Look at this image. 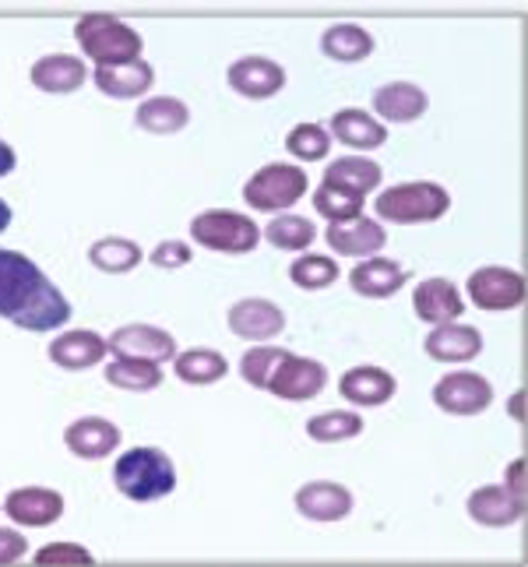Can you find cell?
<instances>
[{
	"mask_svg": "<svg viewBox=\"0 0 528 567\" xmlns=\"http://www.w3.org/2000/svg\"><path fill=\"white\" fill-rule=\"evenodd\" d=\"M349 282L360 297L384 300V297H395V292L408 282V271L391 258H366L363 265L349 271Z\"/></svg>",
	"mask_w": 528,
	"mask_h": 567,
	"instance_id": "obj_23",
	"label": "cell"
},
{
	"mask_svg": "<svg viewBox=\"0 0 528 567\" xmlns=\"http://www.w3.org/2000/svg\"><path fill=\"white\" fill-rule=\"evenodd\" d=\"M324 240L331 250L345 254V258H366V254H377L387 244V233L381 229V223L356 215V219L331 223L324 229Z\"/></svg>",
	"mask_w": 528,
	"mask_h": 567,
	"instance_id": "obj_17",
	"label": "cell"
},
{
	"mask_svg": "<svg viewBox=\"0 0 528 567\" xmlns=\"http://www.w3.org/2000/svg\"><path fill=\"white\" fill-rule=\"evenodd\" d=\"M297 512L310 522H342L352 512V494L342 483H303L297 491Z\"/></svg>",
	"mask_w": 528,
	"mask_h": 567,
	"instance_id": "obj_19",
	"label": "cell"
},
{
	"mask_svg": "<svg viewBox=\"0 0 528 567\" xmlns=\"http://www.w3.org/2000/svg\"><path fill=\"white\" fill-rule=\"evenodd\" d=\"M29 554V539L22 533H14V529H0V567L4 564H14V560H22Z\"/></svg>",
	"mask_w": 528,
	"mask_h": 567,
	"instance_id": "obj_41",
	"label": "cell"
},
{
	"mask_svg": "<svg viewBox=\"0 0 528 567\" xmlns=\"http://www.w3.org/2000/svg\"><path fill=\"white\" fill-rule=\"evenodd\" d=\"M4 512L14 525L25 529H46V525L61 522L64 515V497L46 486H18L4 497Z\"/></svg>",
	"mask_w": 528,
	"mask_h": 567,
	"instance_id": "obj_11",
	"label": "cell"
},
{
	"mask_svg": "<svg viewBox=\"0 0 528 567\" xmlns=\"http://www.w3.org/2000/svg\"><path fill=\"white\" fill-rule=\"evenodd\" d=\"M92 82L103 95H113V100H138V95L152 89L155 71L148 61H131L121 68H95Z\"/></svg>",
	"mask_w": 528,
	"mask_h": 567,
	"instance_id": "obj_26",
	"label": "cell"
},
{
	"mask_svg": "<svg viewBox=\"0 0 528 567\" xmlns=\"http://www.w3.org/2000/svg\"><path fill=\"white\" fill-rule=\"evenodd\" d=\"M314 208H318V215H324L328 223H342V219H356L360 208H363V198L321 184V187L314 190Z\"/></svg>",
	"mask_w": 528,
	"mask_h": 567,
	"instance_id": "obj_38",
	"label": "cell"
},
{
	"mask_svg": "<svg viewBox=\"0 0 528 567\" xmlns=\"http://www.w3.org/2000/svg\"><path fill=\"white\" fill-rule=\"evenodd\" d=\"M142 258H145L142 247L124 237H103L89 247V261L100 271H110V276H124V271L138 268Z\"/></svg>",
	"mask_w": 528,
	"mask_h": 567,
	"instance_id": "obj_31",
	"label": "cell"
},
{
	"mask_svg": "<svg viewBox=\"0 0 528 567\" xmlns=\"http://www.w3.org/2000/svg\"><path fill=\"white\" fill-rule=\"evenodd\" d=\"M413 310L420 315V321L452 324V321H458L465 303H462V292L447 279H423L413 289Z\"/></svg>",
	"mask_w": 528,
	"mask_h": 567,
	"instance_id": "obj_22",
	"label": "cell"
},
{
	"mask_svg": "<svg viewBox=\"0 0 528 567\" xmlns=\"http://www.w3.org/2000/svg\"><path fill=\"white\" fill-rule=\"evenodd\" d=\"M261 237L279 250H307L318 240V226L303 219V215H276V219L261 229Z\"/></svg>",
	"mask_w": 528,
	"mask_h": 567,
	"instance_id": "obj_32",
	"label": "cell"
},
{
	"mask_svg": "<svg viewBox=\"0 0 528 567\" xmlns=\"http://www.w3.org/2000/svg\"><path fill=\"white\" fill-rule=\"evenodd\" d=\"M103 378L113 388H124V391H155V388L163 384V370H159V363H148V360H124V357H116L103 370Z\"/></svg>",
	"mask_w": 528,
	"mask_h": 567,
	"instance_id": "obj_33",
	"label": "cell"
},
{
	"mask_svg": "<svg viewBox=\"0 0 528 567\" xmlns=\"http://www.w3.org/2000/svg\"><path fill=\"white\" fill-rule=\"evenodd\" d=\"M377 208V219L384 223H402V226H413V223H437L452 208V194H447L441 184H398V187H387L381 198L374 202Z\"/></svg>",
	"mask_w": 528,
	"mask_h": 567,
	"instance_id": "obj_4",
	"label": "cell"
},
{
	"mask_svg": "<svg viewBox=\"0 0 528 567\" xmlns=\"http://www.w3.org/2000/svg\"><path fill=\"white\" fill-rule=\"evenodd\" d=\"M190 237L208 250H222V254H247L261 244V226L247 219L240 212H222L211 208L194 215L190 223Z\"/></svg>",
	"mask_w": 528,
	"mask_h": 567,
	"instance_id": "obj_5",
	"label": "cell"
},
{
	"mask_svg": "<svg viewBox=\"0 0 528 567\" xmlns=\"http://www.w3.org/2000/svg\"><path fill=\"white\" fill-rule=\"evenodd\" d=\"M190 258H194V250L184 240H166L148 254V261L155 268H184V265H190Z\"/></svg>",
	"mask_w": 528,
	"mask_h": 567,
	"instance_id": "obj_40",
	"label": "cell"
},
{
	"mask_svg": "<svg viewBox=\"0 0 528 567\" xmlns=\"http://www.w3.org/2000/svg\"><path fill=\"white\" fill-rule=\"evenodd\" d=\"M74 39L89 61L95 68H121L131 61H142V32H134L127 22L113 14H85L82 22L74 25Z\"/></svg>",
	"mask_w": 528,
	"mask_h": 567,
	"instance_id": "obj_3",
	"label": "cell"
},
{
	"mask_svg": "<svg viewBox=\"0 0 528 567\" xmlns=\"http://www.w3.org/2000/svg\"><path fill=\"white\" fill-rule=\"evenodd\" d=\"M521 515H525V501L515 497L507 486H483V491L468 497V518L490 525V529H507V525L521 522Z\"/></svg>",
	"mask_w": 528,
	"mask_h": 567,
	"instance_id": "obj_21",
	"label": "cell"
},
{
	"mask_svg": "<svg viewBox=\"0 0 528 567\" xmlns=\"http://www.w3.org/2000/svg\"><path fill=\"white\" fill-rule=\"evenodd\" d=\"M331 134L356 152H374L387 142V127L381 121H374V116H366V110H356V106L339 110L335 116H331Z\"/></svg>",
	"mask_w": 528,
	"mask_h": 567,
	"instance_id": "obj_25",
	"label": "cell"
},
{
	"mask_svg": "<svg viewBox=\"0 0 528 567\" xmlns=\"http://www.w3.org/2000/svg\"><path fill=\"white\" fill-rule=\"evenodd\" d=\"M504 486H507V491H511L515 497H521V501H525V462H521V458H515L511 465H507Z\"/></svg>",
	"mask_w": 528,
	"mask_h": 567,
	"instance_id": "obj_42",
	"label": "cell"
},
{
	"mask_svg": "<svg viewBox=\"0 0 528 567\" xmlns=\"http://www.w3.org/2000/svg\"><path fill=\"white\" fill-rule=\"evenodd\" d=\"M426 106H429L426 92L413 82H391V85L377 89V95H374V110L391 124H413L426 113Z\"/></svg>",
	"mask_w": 528,
	"mask_h": 567,
	"instance_id": "obj_27",
	"label": "cell"
},
{
	"mask_svg": "<svg viewBox=\"0 0 528 567\" xmlns=\"http://www.w3.org/2000/svg\"><path fill=\"white\" fill-rule=\"evenodd\" d=\"M226 78L229 89L240 92L244 100H271L286 89V71L268 56H240L229 64Z\"/></svg>",
	"mask_w": 528,
	"mask_h": 567,
	"instance_id": "obj_12",
	"label": "cell"
},
{
	"mask_svg": "<svg viewBox=\"0 0 528 567\" xmlns=\"http://www.w3.org/2000/svg\"><path fill=\"white\" fill-rule=\"evenodd\" d=\"M468 297L479 310H515L525 303V276L521 271H511V268H500V265H490V268H479L468 276Z\"/></svg>",
	"mask_w": 528,
	"mask_h": 567,
	"instance_id": "obj_7",
	"label": "cell"
},
{
	"mask_svg": "<svg viewBox=\"0 0 528 567\" xmlns=\"http://www.w3.org/2000/svg\"><path fill=\"white\" fill-rule=\"evenodd\" d=\"M113 483L127 501L152 504L176 491V468L163 447H131L116 458Z\"/></svg>",
	"mask_w": 528,
	"mask_h": 567,
	"instance_id": "obj_2",
	"label": "cell"
},
{
	"mask_svg": "<svg viewBox=\"0 0 528 567\" xmlns=\"http://www.w3.org/2000/svg\"><path fill=\"white\" fill-rule=\"evenodd\" d=\"M0 318L25 331H53L71 321V303L32 258L0 247Z\"/></svg>",
	"mask_w": 528,
	"mask_h": 567,
	"instance_id": "obj_1",
	"label": "cell"
},
{
	"mask_svg": "<svg viewBox=\"0 0 528 567\" xmlns=\"http://www.w3.org/2000/svg\"><path fill=\"white\" fill-rule=\"evenodd\" d=\"M434 402L437 409H444V413H452V416H479L490 409L494 388L486 378L458 370V374H447L434 384Z\"/></svg>",
	"mask_w": 528,
	"mask_h": 567,
	"instance_id": "obj_8",
	"label": "cell"
},
{
	"mask_svg": "<svg viewBox=\"0 0 528 567\" xmlns=\"http://www.w3.org/2000/svg\"><path fill=\"white\" fill-rule=\"evenodd\" d=\"M121 437H124L121 426L106 416H82L64 430L68 452L77 458H89V462H100V458L113 455L116 447H121Z\"/></svg>",
	"mask_w": 528,
	"mask_h": 567,
	"instance_id": "obj_14",
	"label": "cell"
},
{
	"mask_svg": "<svg viewBox=\"0 0 528 567\" xmlns=\"http://www.w3.org/2000/svg\"><path fill=\"white\" fill-rule=\"evenodd\" d=\"M110 353L106 339L100 331H85V328H74L56 336L50 342V360L64 370H89V367H100Z\"/></svg>",
	"mask_w": 528,
	"mask_h": 567,
	"instance_id": "obj_16",
	"label": "cell"
},
{
	"mask_svg": "<svg viewBox=\"0 0 528 567\" xmlns=\"http://www.w3.org/2000/svg\"><path fill=\"white\" fill-rule=\"evenodd\" d=\"M85 61H77L71 53H46L32 64L29 78L35 89H43L50 95H68L74 89L85 85Z\"/></svg>",
	"mask_w": 528,
	"mask_h": 567,
	"instance_id": "obj_20",
	"label": "cell"
},
{
	"mask_svg": "<svg viewBox=\"0 0 528 567\" xmlns=\"http://www.w3.org/2000/svg\"><path fill=\"white\" fill-rule=\"evenodd\" d=\"M342 399H349L352 405H366V409H377L384 402L395 399V374H387L384 367H352L342 374L339 381Z\"/></svg>",
	"mask_w": 528,
	"mask_h": 567,
	"instance_id": "obj_18",
	"label": "cell"
},
{
	"mask_svg": "<svg viewBox=\"0 0 528 567\" xmlns=\"http://www.w3.org/2000/svg\"><path fill=\"white\" fill-rule=\"evenodd\" d=\"M35 564H95V557L77 543H50L35 554Z\"/></svg>",
	"mask_w": 528,
	"mask_h": 567,
	"instance_id": "obj_39",
	"label": "cell"
},
{
	"mask_svg": "<svg viewBox=\"0 0 528 567\" xmlns=\"http://www.w3.org/2000/svg\"><path fill=\"white\" fill-rule=\"evenodd\" d=\"M310 181L300 166L289 163H268L265 169H258L253 177L244 184V202L258 212H282L292 208L303 194H307Z\"/></svg>",
	"mask_w": 528,
	"mask_h": 567,
	"instance_id": "obj_6",
	"label": "cell"
},
{
	"mask_svg": "<svg viewBox=\"0 0 528 567\" xmlns=\"http://www.w3.org/2000/svg\"><path fill=\"white\" fill-rule=\"evenodd\" d=\"M173 370H176V378H180L184 384H215V381H222L226 378V357L222 353H215V349H187V353H176L173 357Z\"/></svg>",
	"mask_w": 528,
	"mask_h": 567,
	"instance_id": "obj_30",
	"label": "cell"
},
{
	"mask_svg": "<svg viewBox=\"0 0 528 567\" xmlns=\"http://www.w3.org/2000/svg\"><path fill=\"white\" fill-rule=\"evenodd\" d=\"M282 328H286V315H282V307L271 300L250 297L229 307V331L247 342H268L282 336Z\"/></svg>",
	"mask_w": 528,
	"mask_h": 567,
	"instance_id": "obj_13",
	"label": "cell"
},
{
	"mask_svg": "<svg viewBox=\"0 0 528 567\" xmlns=\"http://www.w3.org/2000/svg\"><path fill=\"white\" fill-rule=\"evenodd\" d=\"M423 346H426V357L437 363H468L483 353V336L473 324L452 321V324H437Z\"/></svg>",
	"mask_w": 528,
	"mask_h": 567,
	"instance_id": "obj_15",
	"label": "cell"
},
{
	"mask_svg": "<svg viewBox=\"0 0 528 567\" xmlns=\"http://www.w3.org/2000/svg\"><path fill=\"white\" fill-rule=\"evenodd\" d=\"M384 169L374 159H363V155H345V159H335L324 169V181L328 187L345 190V194H356V198H366L370 190L381 187Z\"/></svg>",
	"mask_w": 528,
	"mask_h": 567,
	"instance_id": "obj_24",
	"label": "cell"
},
{
	"mask_svg": "<svg viewBox=\"0 0 528 567\" xmlns=\"http://www.w3.org/2000/svg\"><path fill=\"white\" fill-rule=\"evenodd\" d=\"M286 357H289L286 349H276V346H253V349H247L244 360H240V374H244V381H247L250 388L268 391L271 374H276L279 363H282Z\"/></svg>",
	"mask_w": 528,
	"mask_h": 567,
	"instance_id": "obj_36",
	"label": "cell"
},
{
	"mask_svg": "<svg viewBox=\"0 0 528 567\" xmlns=\"http://www.w3.org/2000/svg\"><path fill=\"white\" fill-rule=\"evenodd\" d=\"M286 148L297 155V159H303V163H318V159H324V155H328L331 138H328V131L321 124H297V127L289 131Z\"/></svg>",
	"mask_w": 528,
	"mask_h": 567,
	"instance_id": "obj_37",
	"label": "cell"
},
{
	"mask_svg": "<svg viewBox=\"0 0 528 567\" xmlns=\"http://www.w3.org/2000/svg\"><path fill=\"white\" fill-rule=\"evenodd\" d=\"M113 357L124 360H148V363H166L176 357V339L166 328L155 324H124L113 331V339H106Z\"/></svg>",
	"mask_w": 528,
	"mask_h": 567,
	"instance_id": "obj_10",
	"label": "cell"
},
{
	"mask_svg": "<svg viewBox=\"0 0 528 567\" xmlns=\"http://www.w3.org/2000/svg\"><path fill=\"white\" fill-rule=\"evenodd\" d=\"M14 163H18V155H14V148L4 142V138H0V181H4L8 177V173L14 169Z\"/></svg>",
	"mask_w": 528,
	"mask_h": 567,
	"instance_id": "obj_43",
	"label": "cell"
},
{
	"mask_svg": "<svg viewBox=\"0 0 528 567\" xmlns=\"http://www.w3.org/2000/svg\"><path fill=\"white\" fill-rule=\"evenodd\" d=\"M324 384H328V370H324V363L310 360V357L289 353V357L279 363L276 374H271L268 391H271L276 399H282V402H307V399L321 395Z\"/></svg>",
	"mask_w": 528,
	"mask_h": 567,
	"instance_id": "obj_9",
	"label": "cell"
},
{
	"mask_svg": "<svg viewBox=\"0 0 528 567\" xmlns=\"http://www.w3.org/2000/svg\"><path fill=\"white\" fill-rule=\"evenodd\" d=\"M289 279L300 289H328L339 282V265L324 258V254H303V258L292 261Z\"/></svg>",
	"mask_w": 528,
	"mask_h": 567,
	"instance_id": "obj_35",
	"label": "cell"
},
{
	"mask_svg": "<svg viewBox=\"0 0 528 567\" xmlns=\"http://www.w3.org/2000/svg\"><path fill=\"white\" fill-rule=\"evenodd\" d=\"M8 226H11V205L0 198V233H4Z\"/></svg>",
	"mask_w": 528,
	"mask_h": 567,
	"instance_id": "obj_44",
	"label": "cell"
},
{
	"mask_svg": "<svg viewBox=\"0 0 528 567\" xmlns=\"http://www.w3.org/2000/svg\"><path fill=\"white\" fill-rule=\"evenodd\" d=\"M321 50L339 64H356L374 53V35L352 22H339L321 35Z\"/></svg>",
	"mask_w": 528,
	"mask_h": 567,
	"instance_id": "obj_28",
	"label": "cell"
},
{
	"mask_svg": "<svg viewBox=\"0 0 528 567\" xmlns=\"http://www.w3.org/2000/svg\"><path fill=\"white\" fill-rule=\"evenodd\" d=\"M134 121H138L142 131H152V134H176V131L187 127L190 110H187L184 100H173V95H155V100H145L138 106Z\"/></svg>",
	"mask_w": 528,
	"mask_h": 567,
	"instance_id": "obj_29",
	"label": "cell"
},
{
	"mask_svg": "<svg viewBox=\"0 0 528 567\" xmlns=\"http://www.w3.org/2000/svg\"><path fill=\"white\" fill-rule=\"evenodd\" d=\"M363 434V416L360 413H321L314 420H307V437L318 444H339V441H352Z\"/></svg>",
	"mask_w": 528,
	"mask_h": 567,
	"instance_id": "obj_34",
	"label": "cell"
}]
</instances>
